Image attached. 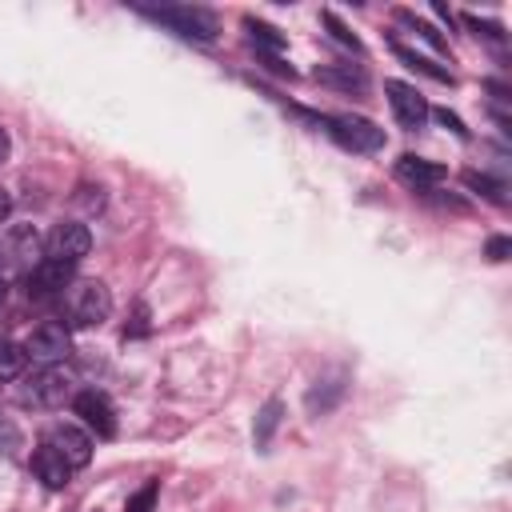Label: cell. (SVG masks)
<instances>
[{
    "label": "cell",
    "instance_id": "cell-10",
    "mask_svg": "<svg viewBox=\"0 0 512 512\" xmlns=\"http://www.w3.org/2000/svg\"><path fill=\"white\" fill-rule=\"evenodd\" d=\"M72 280H76V276H72V264H60V260H40V264L28 272V296H32V300L64 296Z\"/></svg>",
    "mask_w": 512,
    "mask_h": 512
},
{
    "label": "cell",
    "instance_id": "cell-28",
    "mask_svg": "<svg viewBox=\"0 0 512 512\" xmlns=\"http://www.w3.org/2000/svg\"><path fill=\"white\" fill-rule=\"evenodd\" d=\"M4 296H8V276H4V268H0V304H4Z\"/></svg>",
    "mask_w": 512,
    "mask_h": 512
},
{
    "label": "cell",
    "instance_id": "cell-27",
    "mask_svg": "<svg viewBox=\"0 0 512 512\" xmlns=\"http://www.w3.org/2000/svg\"><path fill=\"white\" fill-rule=\"evenodd\" d=\"M8 152H12V140H8V132H4V128H0V164H4V160H8Z\"/></svg>",
    "mask_w": 512,
    "mask_h": 512
},
{
    "label": "cell",
    "instance_id": "cell-7",
    "mask_svg": "<svg viewBox=\"0 0 512 512\" xmlns=\"http://www.w3.org/2000/svg\"><path fill=\"white\" fill-rule=\"evenodd\" d=\"M384 92H388V104H392V116H396L400 128H408V132L424 128V120H428L432 108H428V100H424L412 84H404V80H388Z\"/></svg>",
    "mask_w": 512,
    "mask_h": 512
},
{
    "label": "cell",
    "instance_id": "cell-5",
    "mask_svg": "<svg viewBox=\"0 0 512 512\" xmlns=\"http://www.w3.org/2000/svg\"><path fill=\"white\" fill-rule=\"evenodd\" d=\"M88 248H92V232L80 220H60L44 236V260H60V264H72V268L88 256Z\"/></svg>",
    "mask_w": 512,
    "mask_h": 512
},
{
    "label": "cell",
    "instance_id": "cell-20",
    "mask_svg": "<svg viewBox=\"0 0 512 512\" xmlns=\"http://www.w3.org/2000/svg\"><path fill=\"white\" fill-rule=\"evenodd\" d=\"M396 56H400V60H408L412 68H420V72H428L432 80H452V72H444V68H436L432 60H424V56H416V52H408V48H400V44H396Z\"/></svg>",
    "mask_w": 512,
    "mask_h": 512
},
{
    "label": "cell",
    "instance_id": "cell-14",
    "mask_svg": "<svg viewBox=\"0 0 512 512\" xmlns=\"http://www.w3.org/2000/svg\"><path fill=\"white\" fill-rule=\"evenodd\" d=\"M316 80H324V84H340V88H364V72H356V68H316Z\"/></svg>",
    "mask_w": 512,
    "mask_h": 512
},
{
    "label": "cell",
    "instance_id": "cell-24",
    "mask_svg": "<svg viewBox=\"0 0 512 512\" xmlns=\"http://www.w3.org/2000/svg\"><path fill=\"white\" fill-rule=\"evenodd\" d=\"M436 116H440V120H444V124H448V128H452L456 136H468V132H464V124H460V120H456V116H452L448 108H444V112H436Z\"/></svg>",
    "mask_w": 512,
    "mask_h": 512
},
{
    "label": "cell",
    "instance_id": "cell-2",
    "mask_svg": "<svg viewBox=\"0 0 512 512\" xmlns=\"http://www.w3.org/2000/svg\"><path fill=\"white\" fill-rule=\"evenodd\" d=\"M140 12L148 20L172 28L184 40H216V32H220V24H216V16L208 8H188V4H160L156 8V4H140Z\"/></svg>",
    "mask_w": 512,
    "mask_h": 512
},
{
    "label": "cell",
    "instance_id": "cell-21",
    "mask_svg": "<svg viewBox=\"0 0 512 512\" xmlns=\"http://www.w3.org/2000/svg\"><path fill=\"white\" fill-rule=\"evenodd\" d=\"M8 248H12L16 256H32V252H36V232H32V228H12Z\"/></svg>",
    "mask_w": 512,
    "mask_h": 512
},
{
    "label": "cell",
    "instance_id": "cell-19",
    "mask_svg": "<svg viewBox=\"0 0 512 512\" xmlns=\"http://www.w3.org/2000/svg\"><path fill=\"white\" fill-rule=\"evenodd\" d=\"M396 16H400L404 24H412V28H416V32H420V36H424V40H428L432 48H440V52H448V40H444V36H440V32H436L432 24H424V20H416L412 12H396Z\"/></svg>",
    "mask_w": 512,
    "mask_h": 512
},
{
    "label": "cell",
    "instance_id": "cell-11",
    "mask_svg": "<svg viewBox=\"0 0 512 512\" xmlns=\"http://www.w3.org/2000/svg\"><path fill=\"white\" fill-rule=\"evenodd\" d=\"M396 180H404L408 188H416V192H428V188H436L440 180H444V168L440 164H432V160H424V156H400L396 160Z\"/></svg>",
    "mask_w": 512,
    "mask_h": 512
},
{
    "label": "cell",
    "instance_id": "cell-3",
    "mask_svg": "<svg viewBox=\"0 0 512 512\" xmlns=\"http://www.w3.org/2000/svg\"><path fill=\"white\" fill-rule=\"evenodd\" d=\"M72 396H76V376L60 364H44L20 388V404H32V408H60Z\"/></svg>",
    "mask_w": 512,
    "mask_h": 512
},
{
    "label": "cell",
    "instance_id": "cell-13",
    "mask_svg": "<svg viewBox=\"0 0 512 512\" xmlns=\"http://www.w3.org/2000/svg\"><path fill=\"white\" fill-rule=\"evenodd\" d=\"M24 368H28V352H24V344H16V340H0V384H4V380H16Z\"/></svg>",
    "mask_w": 512,
    "mask_h": 512
},
{
    "label": "cell",
    "instance_id": "cell-17",
    "mask_svg": "<svg viewBox=\"0 0 512 512\" xmlns=\"http://www.w3.org/2000/svg\"><path fill=\"white\" fill-rule=\"evenodd\" d=\"M156 496H160V484H156V480H148L144 488H136V492L128 496L124 512H152V508H156Z\"/></svg>",
    "mask_w": 512,
    "mask_h": 512
},
{
    "label": "cell",
    "instance_id": "cell-26",
    "mask_svg": "<svg viewBox=\"0 0 512 512\" xmlns=\"http://www.w3.org/2000/svg\"><path fill=\"white\" fill-rule=\"evenodd\" d=\"M8 212H12V196H8V188H0V224L8 220Z\"/></svg>",
    "mask_w": 512,
    "mask_h": 512
},
{
    "label": "cell",
    "instance_id": "cell-23",
    "mask_svg": "<svg viewBox=\"0 0 512 512\" xmlns=\"http://www.w3.org/2000/svg\"><path fill=\"white\" fill-rule=\"evenodd\" d=\"M508 252H512V240L508 236H492L488 240V260H508Z\"/></svg>",
    "mask_w": 512,
    "mask_h": 512
},
{
    "label": "cell",
    "instance_id": "cell-6",
    "mask_svg": "<svg viewBox=\"0 0 512 512\" xmlns=\"http://www.w3.org/2000/svg\"><path fill=\"white\" fill-rule=\"evenodd\" d=\"M24 352H28V360H40V364H60V360H68V356H72L68 324H60V320L36 324V328L28 332V340H24Z\"/></svg>",
    "mask_w": 512,
    "mask_h": 512
},
{
    "label": "cell",
    "instance_id": "cell-8",
    "mask_svg": "<svg viewBox=\"0 0 512 512\" xmlns=\"http://www.w3.org/2000/svg\"><path fill=\"white\" fill-rule=\"evenodd\" d=\"M72 412L84 420V428H92L96 436H116V408L104 392L96 388H84L72 396Z\"/></svg>",
    "mask_w": 512,
    "mask_h": 512
},
{
    "label": "cell",
    "instance_id": "cell-16",
    "mask_svg": "<svg viewBox=\"0 0 512 512\" xmlns=\"http://www.w3.org/2000/svg\"><path fill=\"white\" fill-rule=\"evenodd\" d=\"M276 424H280V400H268V404L260 408V420H256V448H264V444L272 440Z\"/></svg>",
    "mask_w": 512,
    "mask_h": 512
},
{
    "label": "cell",
    "instance_id": "cell-4",
    "mask_svg": "<svg viewBox=\"0 0 512 512\" xmlns=\"http://www.w3.org/2000/svg\"><path fill=\"white\" fill-rule=\"evenodd\" d=\"M320 124H324V128L332 132V140H336L340 148H348V152H376V148H384V128H376V124L364 120V116L340 112V116H324Z\"/></svg>",
    "mask_w": 512,
    "mask_h": 512
},
{
    "label": "cell",
    "instance_id": "cell-12",
    "mask_svg": "<svg viewBox=\"0 0 512 512\" xmlns=\"http://www.w3.org/2000/svg\"><path fill=\"white\" fill-rule=\"evenodd\" d=\"M32 472H36V480H44V488H64L68 476H72V464H68L56 448L40 444V448L32 452Z\"/></svg>",
    "mask_w": 512,
    "mask_h": 512
},
{
    "label": "cell",
    "instance_id": "cell-1",
    "mask_svg": "<svg viewBox=\"0 0 512 512\" xmlns=\"http://www.w3.org/2000/svg\"><path fill=\"white\" fill-rule=\"evenodd\" d=\"M64 312L72 328H100L112 316V292L104 280H72L64 292Z\"/></svg>",
    "mask_w": 512,
    "mask_h": 512
},
{
    "label": "cell",
    "instance_id": "cell-25",
    "mask_svg": "<svg viewBox=\"0 0 512 512\" xmlns=\"http://www.w3.org/2000/svg\"><path fill=\"white\" fill-rule=\"evenodd\" d=\"M84 192H92V184H84ZM76 200H80V204H88V208H100V204H104V196H100V192H96V196H76Z\"/></svg>",
    "mask_w": 512,
    "mask_h": 512
},
{
    "label": "cell",
    "instance_id": "cell-18",
    "mask_svg": "<svg viewBox=\"0 0 512 512\" xmlns=\"http://www.w3.org/2000/svg\"><path fill=\"white\" fill-rule=\"evenodd\" d=\"M244 28L252 32V40H256V44H264V48H276V52L284 48V36H280L272 24H260V20H244Z\"/></svg>",
    "mask_w": 512,
    "mask_h": 512
},
{
    "label": "cell",
    "instance_id": "cell-22",
    "mask_svg": "<svg viewBox=\"0 0 512 512\" xmlns=\"http://www.w3.org/2000/svg\"><path fill=\"white\" fill-rule=\"evenodd\" d=\"M324 24L336 32V40H340V44H348V48H360V40H356V36H352V32H348V28H344V24H340L332 12H324Z\"/></svg>",
    "mask_w": 512,
    "mask_h": 512
},
{
    "label": "cell",
    "instance_id": "cell-9",
    "mask_svg": "<svg viewBox=\"0 0 512 512\" xmlns=\"http://www.w3.org/2000/svg\"><path fill=\"white\" fill-rule=\"evenodd\" d=\"M44 444L56 448L72 468H84L92 460V436L80 424H52L48 436H44Z\"/></svg>",
    "mask_w": 512,
    "mask_h": 512
},
{
    "label": "cell",
    "instance_id": "cell-15",
    "mask_svg": "<svg viewBox=\"0 0 512 512\" xmlns=\"http://www.w3.org/2000/svg\"><path fill=\"white\" fill-rule=\"evenodd\" d=\"M464 184L468 188H476L480 196H488L492 204H504L508 196H504V184L500 180H492V176H484V172H464Z\"/></svg>",
    "mask_w": 512,
    "mask_h": 512
}]
</instances>
